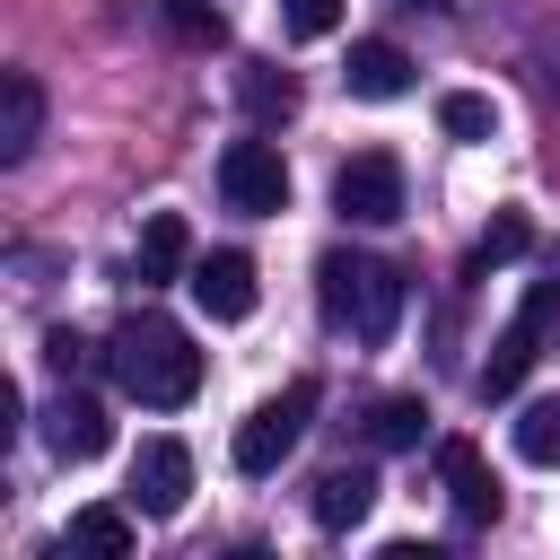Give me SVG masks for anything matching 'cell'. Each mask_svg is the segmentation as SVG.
I'll use <instances>...</instances> for the list:
<instances>
[{
	"label": "cell",
	"instance_id": "6da1fadb",
	"mask_svg": "<svg viewBox=\"0 0 560 560\" xmlns=\"http://www.w3.org/2000/svg\"><path fill=\"white\" fill-rule=\"evenodd\" d=\"M315 306H324V324H332V332H350V341L385 350V341H394V324H402V306H411V280H402L385 254L332 245V254L315 262Z\"/></svg>",
	"mask_w": 560,
	"mask_h": 560
},
{
	"label": "cell",
	"instance_id": "7a4b0ae2",
	"mask_svg": "<svg viewBox=\"0 0 560 560\" xmlns=\"http://www.w3.org/2000/svg\"><path fill=\"white\" fill-rule=\"evenodd\" d=\"M105 359H114L122 394L149 402V411H184V402L201 394V350H192V332L166 324V315H131V324L114 332Z\"/></svg>",
	"mask_w": 560,
	"mask_h": 560
},
{
	"label": "cell",
	"instance_id": "3957f363",
	"mask_svg": "<svg viewBox=\"0 0 560 560\" xmlns=\"http://www.w3.org/2000/svg\"><path fill=\"white\" fill-rule=\"evenodd\" d=\"M551 324H560V280H525V306L508 315V332L490 341V359H481V402H508L516 385H525V368L542 359V341H551Z\"/></svg>",
	"mask_w": 560,
	"mask_h": 560
},
{
	"label": "cell",
	"instance_id": "277c9868",
	"mask_svg": "<svg viewBox=\"0 0 560 560\" xmlns=\"http://www.w3.org/2000/svg\"><path fill=\"white\" fill-rule=\"evenodd\" d=\"M306 411H315V385H306V376H298V385H280L271 402H254V411L236 420V446H228V455H236V472H245V481L280 472V464H289V446L306 438Z\"/></svg>",
	"mask_w": 560,
	"mask_h": 560
},
{
	"label": "cell",
	"instance_id": "5b68a950",
	"mask_svg": "<svg viewBox=\"0 0 560 560\" xmlns=\"http://www.w3.org/2000/svg\"><path fill=\"white\" fill-rule=\"evenodd\" d=\"M332 210L350 228H394L402 219V158L394 149H350L332 166Z\"/></svg>",
	"mask_w": 560,
	"mask_h": 560
},
{
	"label": "cell",
	"instance_id": "8992f818",
	"mask_svg": "<svg viewBox=\"0 0 560 560\" xmlns=\"http://www.w3.org/2000/svg\"><path fill=\"white\" fill-rule=\"evenodd\" d=\"M219 201L245 219H280L289 210V158L271 140H228L219 149Z\"/></svg>",
	"mask_w": 560,
	"mask_h": 560
},
{
	"label": "cell",
	"instance_id": "52a82bcc",
	"mask_svg": "<svg viewBox=\"0 0 560 560\" xmlns=\"http://www.w3.org/2000/svg\"><path fill=\"white\" fill-rule=\"evenodd\" d=\"M192 499V446L184 438H140L131 455V508L140 516H184Z\"/></svg>",
	"mask_w": 560,
	"mask_h": 560
},
{
	"label": "cell",
	"instance_id": "ba28073f",
	"mask_svg": "<svg viewBox=\"0 0 560 560\" xmlns=\"http://www.w3.org/2000/svg\"><path fill=\"white\" fill-rule=\"evenodd\" d=\"M184 280H192V306H201L210 324H245V315H254V298H262V289H254V254H236V245L192 254V271H184Z\"/></svg>",
	"mask_w": 560,
	"mask_h": 560
},
{
	"label": "cell",
	"instance_id": "9c48e42d",
	"mask_svg": "<svg viewBox=\"0 0 560 560\" xmlns=\"http://www.w3.org/2000/svg\"><path fill=\"white\" fill-rule=\"evenodd\" d=\"M438 481H446V499H455V516L481 534V525H499V508H508V490H499V472L481 464V446L472 438H446L438 446Z\"/></svg>",
	"mask_w": 560,
	"mask_h": 560
},
{
	"label": "cell",
	"instance_id": "30bf717a",
	"mask_svg": "<svg viewBox=\"0 0 560 560\" xmlns=\"http://www.w3.org/2000/svg\"><path fill=\"white\" fill-rule=\"evenodd\" d=\"M44 446H52L61 464H96V455L114 446L105 402H96V394H61V402H44Z\"/></svg>",
	"mask_w": 560,
	"mask_h": 560
},
{
	"label": "cell",
	"instance_id": "8fae6325",
	"mask_svg": "<svg viewBox=\"0 0 560 560\" xmlns=\"http://www.w3.org/2000/svg\"><path fill=\"white\" fill-rule=\"evenodd\" d=\"M341 88L368 96V105H394V96H411V52L385 44V35H359L350 61H341Z\"/></svg>",
	"mask_w": 560,
	"mask_h": 560
},
{
	"label": "cell",
	"instance_id": "7c38bea8",
	"mask_svg": "<svg viewBox=\"0 0 560 560\" xmlns=\"http://www.w3.org/2000/svg\"><path fill=\"white\" fill-rule=\"evenodd\" d=\"M44 140V79L35 70H0V166H26Z\"/></svg>",
	"mask_w": 560,
	"mask_h": 560
},
{
	"label": "cell",
	"instance_id": "4fadbf2b",
	"mask_svg": "<svg viewBox=\"0 0 560 560\" xmlns=\"http://www.w3.org/2000/svg\"><path fill=\"white\" fill-rule=\"evenodd\" d=\"M315 525L324 534H350V525H368V508H376V472L368 464H332V472H315Z\"/></svg>",
	"mask_w": 560,
	"mask_h": 560
},
{
	"label": "cell",
	"instance_id": "5bb4252c",
	"mask_svg": "<svg viewBox=\"0 0 560 560\" xmlns=\"http://www.w3.org/2000/svg\"><path fill=\"white\" fill-rule=\"evenodd\" d=\"M184 271H192V228H184L175 210H149L140 254H131V280H140V289H158V280H184Z\"/></svg>",
	"mask_w": 560,
	"mask_h": 560
},
{
	"label": "cell",
	"instance_id": "9a60e30c",
	"mask_svg": "<svg viewBox=\"0 0 560 560\" xmlns=\"http://www.w3.org/2000/svg\"><path fill=\"white\" fill-rule=\"evenodd\" d=\"M236 105H245L254 122H289V114H298V79H289L280 61H245V70H236Z\"/></svg>",
	"mask_w": 560,
	"mask_h": 560
},
{
	"label": "cell",
	"instance_id": "2e32d148",
	"mask_svg": "<svg viewBox=\"0 0 560 560\" xmlns=\"http://www.w3.org/2000/svg\"><path fill=\"white\" fill-rule=\"evenodd\" d=\"M429 438V402L420 394H385L376 411H368V446L376 455H402V446H420Z\"/></svg>",
	"mask_w": 560,
	"mask_h": 560
},
{
	"label": "cell",
	"instance_id": "e0dca14e",
	"mask_svg": "<svg viewBox=\"0 0 560 560\" xmlns=\"http://www.w3.org/2000/svg\"><path fill=\"white\" fill-rule=\"evenodd\" d=\"M438 131H446V140H490V131H499V105H490L481 88H446V96H438Z\"/></svg>",
	"mask_w": 560,
	"mask_h": 560
},
{
	"label": "cell",
	"instance_id": "ac0fdd59",
	"mask_svg": "<svg viewBox=\"0 0 560 560\" xmlns=\"http://www.w3.org/2000/svg\"><path fill=\"white\" fill-rule=\"evenodd\" d=\"M70 542H79V551H114V560H122V551L140 542V525H131L122 508H70Z\"/></svg>",
	"mask_w": 560,
	"mask_h": 560
},
{
	"label": "cell",
	"instance_id": "d6986e66",
	"mask_svg": "<svg viewBox=\"0 0 560 560\" xmlns=\"http://www.w3.org/2000/svg\"><path fill=\"white\" fill-rule=\"evenodd\" d=\"M516 455L542 464V472H560V394L525 402V420H516Z\"/></svg>",
	"mask_w": 560,
	"mask_h": 560
},
{
	"label": "cell",
	"instance_id": "ffe728a7",
	"mask_svg": "<svg viewBox=\"0 0 560 560\" xmlns=\"http://www.w3.org/2000/svg\"><path fill=\"white\" fill-rule=\"evenodd\" d=\"M525 245H534V219H525V210H499V219L481 228V245H472V262H464V271H490V262H516Z\"/></svg>",
	"mask_w": 560,
	"mask_h": 560
},
{
	"label": "cell",
	"instance_id": "44dd1931",
	"mask_svg": "<svg viewBox=\"0 0 560 560\" xmlns=\"http://www.w3.org/2000/svg\"><path fill=\"white\" fill-rule=\"evenodd\" d=\"M166 26H175L184 44H228V18H219L210 0H166Z\"/></svg>",
	"mask_w": 560,
	"mask_h": 560
},
{
	"label": "cell",
	"instance_id": "7402d4cb",
	"mask_svg": "<svg viewBox=\"0 0 560 560\" xmlns=\"http://www.w3.org/2000/svg\"><path fill=\"white\" fill-rule=\"evenodd\" d=\"M280 26H289L298 44H324V35L341 26V0H280Z\"/></svg>",
	"mask_w": 560,
	"mask_h": 560
},
{
	"label": "cell",
	"instance_id": "603a6c76",
	"mask_svg": "<svg viewBox=\"0 0 560 560\" xmlns=\"http://www.w3.org/2000/svg\"><path fill=\"white\" fill-rule=\"evenodd\" d=\"M44 359H52V368H61V376H79V368H88V359H96V350H88V341H79V332H70V324H52V332H44Z\"/></svg>",
	"mask_w": 560,
	"mask_h": 560
},
{
	"label": "cell",
	"instance_id": "cb8c5ba5",
	"mask_svg": "<svg viewBox=\"0 0 560 560\" xmlns=\"http://www.w3.org/2000/svg\"><path fill=\"white\" fill-rule=\"evenodd\" d=\"M534 70H542V88L560 96V9L542 18V44H534Z\"/></svg>",
	"mask_w": 560,
	"mask_h": 560
},
{
	"label": "cell",
	"instance_id": "d4e9b609",
	"mask_svg": "<svg viewBox=\"0 0 560 560\" xmlns=\"http://www.w3.org/2000/svg\"><path fill=\"white\" fill-rule=\"evenodd\" d=\"M18 429H26V402H18V385L0 376V438H18Z\"/></svg>",
	"mask_w": 560,
	"mask_h": 560
},
{
	"label": "cell",
	"instance_id": "484cf974",
	"mask_svg": "<svg viewBox=\"0 0 560 560\" xmlns=\"http://www.w3.org/2000/svg\"><path fill=\"white\" fill-rule=\"evenodd\" d=\"M402 9H438V18H446V9H455V0H402Z\"/></svg>",
	"mask_w": 560,
	"mask_h": 560
}]
</instances>
